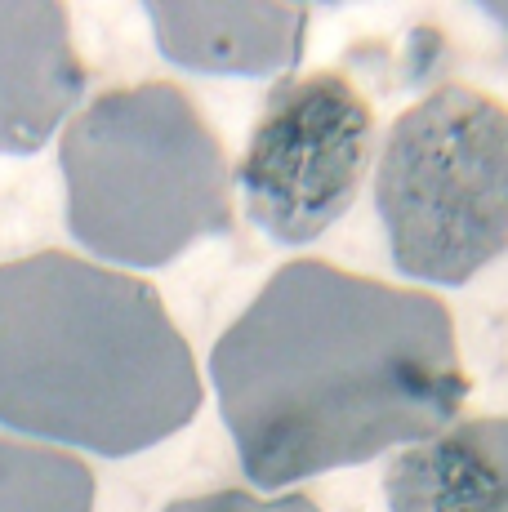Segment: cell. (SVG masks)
Returning <instances> with one entry per match:
<instances>
[{
    "label": "cell",
    "mask_w": 508,
    "mask_h": 512,
    "mask_svg": "<svg viewBox=\"0 0 508 512\" xmlns=\"http://www.w3.org/2000/svg\"><path fill=\"white\" fill-rule=\"evenodd\" d=\"M210 379L259 490L428 441L468 392L442 299L321 259L272 272L219 334Z\"/></svg>",
    "instance_id": "obj_1"
},
{
    "label": "cell",
    "mask_w": 508,
    "mask_h": 512,
    "mask_svg": "<svg viewBox=\"0 0 508 512\" xmlns=\"http://www.w3.org/2000/svg\"><path fill=\"white\" fill-rule=\"evenodd\" d=\"M197 410V361L152 285L58 250L0 263L5 428L121 459Z\"/></svg>",
    "instance_id": "obj_2"
},
{
    "label": "cell",
    "mask_w": 508,
    "mask_h": 512,
    "mask_svg": "<svg viewBox=\"0 0 508 512\" xmlns=\"http://www.w3.org/2000/svg\"><path fill=\"white\" fill-rule=\"evenodd\" d=\"M67 228L107 263L161 268L192 241L228 232V161L179 85L99 94L58 147Z\"/></svg>",
    "instance_id": "obj_3"
},
{
    "label": "cell",
    "mask_w": 508,
    "mask_h": 512,
    "mask_svg": "<svg viewBox=\"0 0 508 512\" xmlns=\"http://www.w3.org/2000/svg\"><path fill=\"white\" fill-rule=\"evenodd\" d=\"M375 205L397 272L464 285L508 250V107L442 85L393 121Z\"/></svg>",
    "instance_id": "obj_4"
},
{
    "label": "cell",
    "mask_w": 508,
    "mask_h": 512,
    "mask_svg": "<svg viewBox=\"0 0 508 512\" xmlns=\"http://www.w3.org/2000/svg\"><path fill=\"white\" fill-rule=\"evenodd\" d=\"M370 156V107L339 72L277 85L241 156L237 187L259 232L308 245L357 201Z\"/></svg>",
    "instance_id": "obj_5"
},
{
    "label": "cell",
    "mask_w": 508,
    "mask_h": 512,
    "mask_svg": "<svg viewBox=\"0 0 508 512\" xmlns=\"http://www.w3.org/2000/svg\"><path fill=\"white\" fill-rule=\"evenodd\" d=\"M85 90L67 9L54 0H0V152H36Z\"/></svg>",
    "instance_id": "obj_6"
},
{
    "label": "cell",
    "mask_w": 508,
    "mask_h": 512,
    "mask_svg": "<svg viewBox=\"0 0 508 512\" xmlns=\"http://www.w3.org/2000/svg\"><path fill=\"white\" fill-rule=\"evenodd\" d=\"M170 63L210 76H281L299 63L308 9L268 0H148Z\"/></svg>",
    "instance_id": "obj_7"
},
{
    "label": "cell",
    "mask_w": 508,
    "mask_h": 512,
    "mask_svg": "<svg viewBox=\"0 0 508 512\" xmlns=\"http://www.w3.org/2000/svg\"><path fill=\"white\" fill-rule=\"evenodd\" d=\"M388 512H508V419H468L397 450Z\"/></svg>",
    "instance_id": "obj_8"
},
{
    "label": "cell",
    "mask_w": 508,
    "mask_h": 512,
    "mask_svg": "<svg viewBox=\"0 0 508 512\" xmlns=\"http://www.w3.org/2000/svg\"><path fill=\"white\" fill-rule=\"evenodd\" d=\"M0 512H94V472L58 446L0 437Z\"/></svg>",
    "instance_id": "obj_9"
},
{
    "label": "cell",
    "mask_w": 508,
    "mask_h": 512,
    "mask_svg": "<svg viewBox=\"0 0 508 512\" xmlns=\"http://www.w3.org/2000/svg\"><path fill=\"white\" fill-rule=\"evenodd\" d=\"M165 512H321V508L304 495L263 499V495H250V490H214V495L179 499V504H170Z\"/></svg>",
    "instance_id": "obj_10"
},
{
    "label": "cell",
    "mask_w": 508,
    "mask_h": 512,
    "mask_svg": "<svg viewBox=\"0 0 508 512\" xmlns=\"http://www.w3.org/2000/svg\"><path fill=\"white\" fill-rule=\"evenodd\" d=\"M486 18H491V23H500V32L508 36V0H491V5H486Z\"/></svg>",
    "instance_id": "obj_11"
}]
</instances>
